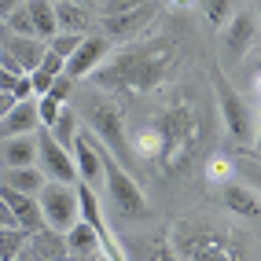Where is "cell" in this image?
<instances>
[{"instance_id": "obj_1", "label": "cell", "mask_w": 261, "mask_h": 261, "mask_svg": "<svg viewBox=\"0 0 261 261\" xmlns=\"http://www.w3.org/2000/svg\"><path fill=\"white\" fill-rule=\"evenodd\" d=\"M177 63H180V48L169 37L129 41L103 59V66L92 74V85H99L103 92L125 89V92L144 96V92L169 85L173 74H177Z\"/></svg>"}, {"instance_id": "obj_20", "label": "cell", "mask_w": 261, "mask_h": 261, "mask_svg": "<svg viewBox=\"0 0 261 261\" xmlns=\"http://www.w3.org/2000/svg\"><path fill=\"white\" fill-rule=\"evenodd\" d=\"M26 15L33 22V37H37V41L48 44L59 33V26H56V4H51V0H26Z\"/></svg>"}, {"instance_id": "obj_30", "label": "cell", "mask_w": 261, "mask_h": 261, "mask_svg": "<svg viewBox=\"0 0 261 261\" xmlns=\"http://www.w3.org/2000/svg\"><path fill=\"white\" fill-rule=\"evenodd\" d=\"M0 92H8L15 99H30L33 89H30V77L26 74H11V70H0Z\"/></svg>"}, {"instance_id": "obj_7", "label": "cell", "mask_w": 261, "mask_h": 261, "mask_svg": "<svg viewBox=\"0 0 261 261\" xmlns=\"http://www.w3.org/2000/svg\"><path fill=\"white\" fill-rule=\"evenodd\" d=\"M214 89H217V111L224 118V129H228L232 140H250L254 136V114L247 107L243 92L232 89V81L224 77L221 70H214Z\"/></svg>"}, {"instance_id": "obj_4", "label": "cell", "mask_w": 261, "mask_h": 261, "mask_svg": "<svg viewBox=\"0 0 261 261\" xmlns=\"http://www.w3.org/2000/svg\"><path fill=\"white\" fill-rule=\"evenodd\" d=\"M81 118L89 121V133L96 136V140L107 147L118 162H125V154H129V133H125V114H121L118 103L103 99V96H92Z\"/></svg>"}, {"instance_id": "obj_17", "label": "cell", "mask_w": 261, "mask_h": 261, "mask_svg": "<svg viewBox=\"0 0 261 261\" xmlns=\"http://www.w3.org/2000/svg\"><path fill=\"white\" fill-rule=\"evenodd\" d=\"M22 166H37V133L0 144V169H22Z\"/></svg>"}, {"instance_id": "obj_35", "label": "cell", "mask_w": 261, "mask_h": 261, "mask_svg": "<svg viewBox=\"0 0 261 261\" xmlns=\"http://www.w3.org/2000/svg\"><path fill=\"white\" fill-rule=\"evenodd\" d=\"M0 228H19V224H15V214L8 210L4 199H0Z\"/></svg>"}, {"instance_id": "obj_22", "label": "cell", "mask_w": 261, "mask_h": 261, "mask_svg": "<svg viewBox=\"0 0 261 261\" xmlns=\"http://www.w3.org/2000/svg\"><path fill=\"white\" fill-rule=\"evenodd\" d=\"M66 250H70V257H77V261H92V257H99V254H103V250H99L96 232H92L85 221H77L74 228L66 232Z\"/></svg>"}, {"instance_id": "obj_6", "label": "cell", "mask_w": 261, "mask_h": 261, "mask_svg": "<svg viewBox=\"0 0 261 261\" xmlns=\"http://www.w3.org/2000/svg\"><path fill=\"white\" fill-rule=\"evenodd\" d=\"M37 202H41V217H44V228L51 232H70L74 224L81 221V202H77V184H59V180H48L37 191Z\"/></svg>"}, {"instance_id": "obj_32", "label": "cell", "mask_w": 261, "mask_h": 261, "mask_svg": "<svg viewBox=\"0 0 261 261\" xmlns=\"http://www.w3.org/2000/svg\"><path fill=\"white\" fill-rule=\"evenodd\" d=\"M129 261H180V257H177V250L169 247V239H159V243L147 247L144 257H129Z\"/></svg>"}, {"instance_id": "obj_19", "label": "cell", "mask_w": 261, "mask_h": 261, "mask_svg": "<svg viewBox=\"0 0 261 261\" xmlns=\"http://www.w3.org/2000/svg\"><path fill=\"white\" fill-rule=\"evenodd\" d=\"M56 26H59V33H77V37H89V33H92V8L56 4Z\"/></svg>"}, {"instance_id": "obj_16", "label": "cell", "mask_w": 261, "mask_h": 261, "mask_svg": "<svg viewBox=\"0 0 261 261\" xmlns=\"http://www.w3.org/2000/svg\"><path fill=\"white\" fill-rule=\"evenodd\" d=\"M26 254L33 261H66L70 250H66V236L63 232H51V228H41L26 239Z\"/></svg>"}, {"instance_id": "obj_23", "label": "cell", "mask_w": 261, "mask_h": 261, "mask_svg": "<svg viewBox=\"0 0 261 261\" xmlns=\"http://www.w3.org/2000/svg\"><path fill=\"white\" fill-rule=\"evenodd\" d=\"M77 133H81V114L70 107V103H66V107L59 111V118L48 125V136H51V140H56L63 151H70L74 140H77Z\"/></svg>"}, {"instance_id": "obj_31", "label": "cell", "mask_w": 261, "mask_h": 261, "mask_svg": "<svg viewBox=\"0 0 261 261\" xmlns=\"http://www.w3.org/2000/svg\"><path fill=\"white\" fill-rule=\"evenodd\" d=\"M77 44H81L77 33H56V37L48 41V51H51V56H59V59L66 63V59L74 56V48H77Z\"/></svg>"}, {"instance_id": "obj_2", "label": "cell", "mask_w": 261, "mask_h": 261, "mask_svg": "<svg viewBox=\"0 0 261 261\" xmlns=\"http://www.w3.org/2000/svg\"><path fill=\"white\" fill-rule=\"evenodd\" d=\"M159 129V140H162V151H159V166L166 173H180L188 169V162L195 159V151L202 144V114L191 99H177L159 114L154 121Z\"/></svg>"}, {"instance_id": "obj_10", "label": "cell", "mask_w": 261, "mask_h": 261, "mask_svg": "<svg viewBox=\"0 0 261 261\" xmlns=\"http://www.w3.org/2000/svg\"><path fill=\"white\" fill-rule=\"evenodd\" d=\"M70 159H74V173H77V184H89L92 191H103V144L89 129L77 133V140L70 147Z\"/></svg>"}, {"instance_id": "obj_41", "label": "cell", "mask_w": 261, "mask_h": 261, "mask_svg": "<svg viewBox=\"0 0 261 261\" xmlns=\"http://www.w3.org/2000/svg\"><path fill=\"white\" fill-rule=\"evenodd\" d=\"M250 11H254V19H257V26H261V0H257V4H254Z\"/></svg>"}, {"instance_id": "obj_3", "label": "cell", "mask_w": 261, "mask_h": 261, "mask_svg": "<svg viewBox=\"0 0 261 261\" xmlns=\"http://www.w3.org/2000/svg\"><path fill=\"white\" fill-rule=\"evenodd\" d=\"M166 239H169V247L177 250L180 261H239V254L232 250L228 239L217 236L214 228H199L195 221L173 224V232Z\"/></svg>"}, {"instance_id": "obj_25", "label": "cell", "mask_w": 261, "mask_h": 261, "mask_svg": "<svg viewBox=\"0 0 261 261\" xmlns=\"http://www.w3.org/2000/svg\"><path fill=\"white\" fill-rule=\"evenodd\" d=\"M63 59L59 56H51V51H44L41 56V63H37V70L30 74V89H33V96H44L48 89H51V81H56L59 74H63Z\"/></svg>"}, {"instance_id": "obj_15", "label": "cell", "mask_w": 261, "mask_h": 261, "mask_svg": "<svg viewBox=\"0 0 261 261\" xmlns=\"http://www.w3.org/2000/svg\"><path fill=\"white\" fill-rule=\"evenodd\" d=\"M0 199L8 202V210L15 214V224H19L26 236H33V232L44 228V217H41V202H37V195H22V191L0 188Z\"/></svg>"}, {"instance_id": "obj_29", "label": "cell", "mask_w": 261, "mask_h": 261, "mask_svg": "<svg viewBox=\"0 0 261 261\" xmlns=\"http://www.w3.org/2000/svg\"><path fill=\"white\" fill-rule=\"evenodd\" d=\"M202 11H206V22H210L214 30H224V22L232 19V0H199Z\"/></svg>"}, {"instance_id": "obj_24", "label": "cell", "mask_w": 261, "mask_h": 261, "mask_svg": "<svg viewBox=\"0 0 261 261\" xmlns=\"http://www.w3.org/2000/svg\"><path fill=\"white\" fill-rule=\"evenodd\" d=\"M129 151L136 154V159H144V162H159L162 140H159V129H154V121L140 125V129H136V133L129 136Z\"/></svg>"}, {"instance_id": "obj_8", "label": "cell", "mask_w": 261, "mask_h": 261, "mask_svg": "<svg viewBox=\"0 0 261 261\" xmlns=\"http://www.w3.org/2000/svg\"><path fill=\"white\" fill-rule=\"evenodd\" d=\"M154 15H159V0H147V4L133 8V11H121V15H103L99 19V37H107L111 44H129V41H140L147 26H154Z\"/></svg>"}, {"instance_id": "obj_34", "label": "cell", "mask_w": 261, "mask_h": 261, "mask_svg": "<svg viewBox=\"0 0 261 261\" xmlns=\"http://www.w3.org/2000/svg\"><path fill=\"white\" fill-rule=\"evenodd\" d=\"M74 85H77V81H70L66 74H59L56 81H51V89H48V96H56L59 103H70V92H74Z\"/></svg>"}, {"instance_id": "obj_9", "label": "cell", "mask_w": 261, "mask_h": 261, "mask_svg": "<svg viewBox=\"0 0 261 261\" xmlns=\"http://www.w3.org/2000/svg\"><path fill=\"white\" fill-rule=\"evenodd\" d=\"M48 51L44 41L37 37H15V33H4L0 37V70H11V74H33L37 70L41 56Z\"/></svg>"}, {"instance_id": "obj_28", "label": "cell", "mask_w": 261, "mask_h": 261, "mask_svg": "<svg viewBox=\"0 0 261 261\" xmlns=\"http://www.w3.org/2000/svg\"><path fill=\"white\" fill-rule=\"evenodd\" d=\"M232 173H236V159H232V154H214V159L210 162H206V180H210V184H228L232 180Z\"/></svg>"}, {"instance_id": "obj_13", "label": "cell", "mask_w": 261, "mask_h": 261, "mask_svg": "<svg viewBox=\"0 0 261 261\" xmlns=\"http://www.w3.org/2000/svg\"><path fill=\"white\" fill-rule=\"evenodd\" d=\"M257 30H261V26H257V19H254L250 8L232 11V19L224 22V30H221V44H224V51H228L232 59H243V56L254 48Z\"/></svg>"}, {"instance_id": "obj_18", "label": "cell", "mask_w": 261, "mask_h": 261, "mask_svg": "<svg viewBox=\"0 0 261 261\" xmlns=\"http://www.w3.org/2000/svg\"><path fill=\"white\" fill-rule=\"evenodd\" d=\"M221 202L228 206L232 214H239V217H261V199H257V191L247 188L243 180L221 184Z\"/></svg>"}, {"instance_id": "obj_39", "label": "cell", "mask_w": 261, "mask_h": 261, "mask_svg": "<svg viewBox=\"0 0 261 261\" xmlns=\"http://www.w3.org/2000/svg\"><path fill=\"white\" fill-rule=\"evenodd\" d=\"M166 4H169V8H184V11H188V8H199V0H166Z\"/></svg>"}, {"instance_id": "obj_40", "label": "cell", "mask_w": 261, "mask_h": 261, "mask_svg": "<svg viewBox=\"0 0 261 261\" xmlns=\"http://www.w3.org/2000/svg\"><path fill=\"white\" fill-rule=\"evenodd\" d=\"M254 147H257V151H261V114H257V118H254Z\"/></svg>"}, {"instance_id": "obj_27", "label": "cell", "mask_w": 261, "mask_h": 261, "mask_svg": "<svg viewBox=\"0 0 261 261\" xmlns=\"http://www.w3.org/2000/svg\"><path fill=\"white\" fill-rule=\"evenodd\" d=\"M236 173H239V180L247 188H254L257 199H261V159H254V154H239V159H236Z\"/></svg>"}, {"instance_id": "obj_33", "label": "cell", "mask_w": 261, "mask_h": 261, "mask_svg": "<svg viewBox=\"0 0 261 261\" xmlns=\"http://www.w3.org/2000/svg\"><path fill=\"white\" fill-rule=\"evenodd\" d=\"M147 4V0H103L99 4V19L103 15H121V11H133V8H140Z\"/></svg>"}, {"instance_id": "obj_37", "label": "cell", "mask_w": 261, "mask_h": 261, "mask_svg": "<svg viewBox=\"0 0 261 261\" xmlns=\"http://www.w3.org/2000/svg\"><path fill=\"white\" fill-rule=\"evenodd\" d=\"M15 103H19V99H15V96H8V92H0V118H4L11 107H15Z\"/></svg>"}, {"instance_id": "obj_5", "label": "cell", "mask_w": 261, "mask_h": 261, "mask_svg": "<svg viewBox=\"0 0 261 261\" xmlns=\"http://www.w3.org/2000/svg\"><path fill=\"white\" fill-rule=\"evenodd\" d=\"M103 191H107V199L114 202V210L121 217H147L151 214L140 184L133 180V173L121 166L107 147H103Z\"/></svg>"}, {"instance_id": "obj_26", "label": "cell", "mask_w": 261, "mask_h": 261, "mask_svg": "<svg viewBox=\"0 0 261 261\" xmlns=\"http://www.w3.org/2000/svg\"><path fill=\"white\" fill-rule=\"evenodd\" d=\"M26 232L22 228H0V261H15L26 250Z\"/></svg>"}, {"instance_id": "obj_14", "label": "cell", "mask_w": 261, "mask_h": 261, "mask_svg": "<svg viewBox=\"0 0 261 261\" xmlns=\"http://www.w3.org/2000/svg\"><path fill=\"white\" fill-rule=\"evenodd\" d=\"M41 129V121H37V99H19L15 107L0 118V144L4 140H15V136H30V133H37Z\"/></svg>"}, {"instance_id": "obj_38", "label": "cell", "mask_w": 261, "mask_h": 261, "mask_svg": "<svg viewBox=\"0 0 261 261\" xmlns=\"http://www.w3.org/2000/svg\"><path fill=\"white\" fill-rule=\"evenodd\" d=\"M51 4H81V8H99V0H51Z\"/></svg>"}, {"instance_id": "obj_12", "label": "cell", "mask_w": 261, "mask_h": 261, "mask_svg": "<svg viewBox=\"0 0 261 261\" xmlns=\"http://www.w3.org/2000/svg\"><path fill=\"white\" fill-rule=\"evenodd\" d=\"M107 56H111V41L99 37V33H89V37H81V44L74 48V56L66 59L63 74L70 77V81H85V77H92L99 70Z\"/></svg>"}, {"instance_id": "obj_21", "label": "cell", "mask_w": 261, "mask_h": 261, "mask_svg": "<svg viewBox=\"0 0 261 261\" xmlns=\"http://www.w3.org/2000/svg\"><path fill=\"white\" fill-rule=\"evenodd\" d=\"M44 173L37 166H22V169H0V188H11V191H22V195H37L44 188Z\"/></svg>"}, {"instance_id": "obj_42", "label": "cell", "mask_w": 261, "mask_h": 261, "mask_svg": "<svg viewBox=\"0 0 261 261\" xmlns=\"http://www.w3.org/2000/svg\"><path fill=\"white\" fill-rule=\"evenodd\" d=\"M92 261H107V257H103V254H99V257H92Z\"/></svg>"}, {"instance_id": "obj_11", "label": "cell", "mask_w": 261, "mask_h": 261, "mask_svg": "<svg viewBox=\"0 0 261 261\" xmlns=\"http://www.w3.org/2000/svg\"><path fill=\"white\" fill-rule=\"evenodd\" d=\"M37 169L44 173V180L77 184V173H74V159H70V151H63L56 140H51L48 129H37Z\"/></svg>"}, {"instance_id": "obj_36", "label": "cell", "mask_w": 261, "mask_h": 261, "mask_svg": "<svg viewBox=\"0 0 261 261\" xmlns=\"http://www.w3.org/2000/svg\"><path fill=\"white\" fill-rule=\"evenodd\" d=\"M250 92L261 99V63H254V70H250Z\"/></svg>"}]
</instances>
